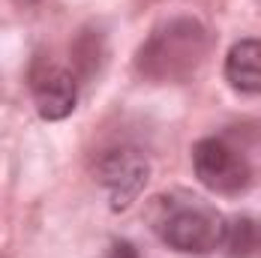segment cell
Returning a JSON list of instances; mask_svg holds the SVG:
<instances>
[{"label": "cell", "instance_id": "6da1fadb", "mask_svg": "<svg viewBox=\"0 0 261 258\" xmlns=\"http://www.w3.org/2000/svg\"><path fill=\"white\" fill-rule=\"evenodd\" d=\"M213 48V36L195 18H168L153 27V33L135 51V69L147 81H186L192 78Z\"/></svg>", "mask_w": 261, "mask_h": 258}, {"label": "cell", "instance_id": "7a4b0ae2", "mask_svg": "<svg viewBox=\"0 0 261 258\" xmlns=\"http://www.w3.org/2000/svg\"><path fill=\"white\" fill-rule=\"evenodd\" d=\"M147 219L159 240L183 255H207L219 249L225 234V216L201 195L186 189L156 195Z\"/></svg>", "mask_w": 261, "mask_h": 258}, {"label": "cell", "instance_id": "3957f363", "mask_svg": "<svg viewBox=\"0 0 261 258\" xmlns=\"http://www.w3.org/2000/svg\"><path fill=\"white\" fill-rule=\"evenodd\" d=\"M93 177L108 189L111 210H126L150 180V162L132 144H117L96 156Z\"/></svg>", "mask_w": 261, "mask_h": 258}, {"label": "cell", "instance_id": "277c9868", "mask_svg": "<svg viewBox=\"0 0 261 258\" xmlns=\"http://www.w3.org/2000/svg\"><path fill=\"white\" fill-rule=\"evenodd\" d=\"M192 168L195 177L219 195H237L252 180L249 159L225 138H201L192 147Z\"/></svg>", "mask_w": 261, "mask_h": 258}, {"label": "cell", "instance_id": "5b68a950", "mask_svg": "<svg viewBox=\"0 0 261 258\" xmlns=\"http://www.w3.org/2000/svg\"><path fill=\"white\" fill-rule=\"evenodd\" d=\"M30 90H33V102L42 120H66L75 105H79V78L75 72L48 63V60H36L33 72H30Z\"/></svg>", "mask_w": 261, "mask_h": 258}, {"label": "cell", "instance_id": "8992f818", "mask_svg": "<svg viewBox=\"0 0 261 258\" xmlns=\"http://www.w3.org/2000/svg\"><path fill=\"white\" fill-rule=\"evenodd\" d=\"M225 81L237 93L255 96L261 90V45L258 39H240L225 57Z\"/></svg>", "mask_w": 261, "mask_h": 258}, {"label": "cell", "instance_id": "52a82bcc", "mask_svg": "<svg viewBox=\"0 0 261 258\" xmlns=\"http://www.w3.org/2000/svg\"><path fill=\"white\" fill-rule=\"evenodd\" d=\"M219 249H225L228 258H252L258 252V225L252 216H234L225 219V234Z\"/></svg>", "mask_w": 261, "mask_h": 258}, {"label": "cell", "instance_id": "ba28073f", "mask_svg": "<svg viewBox=\"0 0 261 258\" xmlns=\"http://www.w3.org/2000/svg\"><path fill=\"white\" fill-rule=\"evenodd\" d=\"M105 258H141V255H138L135 243L123 240V237H114V240H111V246H108V255H105Z\"/></svg>", "mask_w": 261, "mask_h": 258}, {"label": "cell", "instance_id": "9c48e42d", "mask_svg": "<svg viewBox=\"0 0 261 258\" xmlns=\"http://www.w3.org/2000/svg\"><path fill=\"white\" fill-rule=\"evenodd\" d=\"M15 6H21V9H27V6H33V3H39V0H12Z\"/></svg>", "mask_w": 261, "mask_h": 258}]
</instances>
